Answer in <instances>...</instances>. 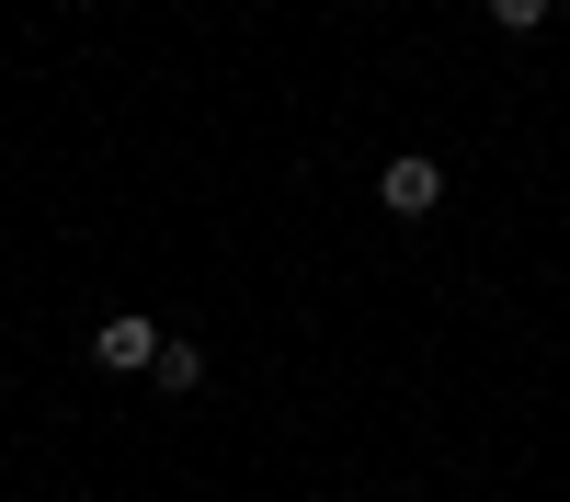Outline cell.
<instances>
[{
    "label": "cell",
    "instance_id": "6da1fadb",
    "mask_svg": "<svg viewBox=\"0 0 570 502\" xmlns=\"http://www.w3.org/2000/svg\"><path fill=\"white\" fill-rule=\"evenodd\" d=\"M376 206H389V217H434V206H445V160L400 149L389 171H376Z\"/></svg>",
    "mask_w": 570,
    "mask_h": 502
},
{
    "label": "cell",
    "instance_id": "3957f363",
    "mask_svg": "<svg viewBox=\"0 0 570 502\" xmlns=\"http://www.w3.org/2000/svg\"><path fill=\"white\" fill-rule=\"evenodd\" d=\"M149 377H160V388H206V343H160Z\"/></svg>",
    "mask_w": 570,
    "mask_h": 502
},
{
    "label": "cell",
    "instance_id": "7a4b0ae2",
    "mask_svg": "<svg viewBox=\"0 0 570 502\" xmlns=\"http://www.w3.org/2000/svg\"><path fill=\"white\" fill-rule=\"evenodd\" d=\"M91 365H115V377H137V365H160V319H149V308H115L104 332H91Z\"/></svg>",
    "mask_w": 570,
    "mask_h": 502
},
{
    "label": "cell",
    "instance_id": "277c9868",
    "mask_svg": "<svg viewBox=\"0 0 570 502\" xmlns=\"http://www.w3.org/2000/svg\"><path fill=\"white\" fill-rule=\"evenodd\" d=\"M491 23H502V35H537V23H548V0H491Z\"/></svg>",
    "mask_w": 570,
    "mask_h": 502
}]
</instances>
